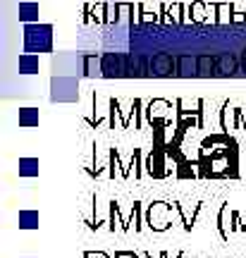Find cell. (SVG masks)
Listing matches in <instances>:
<instances>
[{
	"label": "cell",
	"instance_id": "6da1fadb",
	"mask_svg": "<svg viewBox=\"0 0 246 258\" xmlns=\"http://www.w3.org/2000/svg\"><path fill=\"white\" fill-rule=\"evenodd\" d=\"M172 211H174L172 206H167V203H163V201L151 203V206H148L146 225L151 227V230H155V232L170 230V213Z\"/></svg>",
	"mask_w": 246,
	"mask_h": 258
},
{
	"label": "cell",
	"instance_id": "7a4b0ae2",
	"mask_svg": "<svg viewBox=\"0 0 246 258\" xmlns=\"http://www.w3.org/2000/svg\"><path fill=\"white\" fill-rule=\"evenodd\" d=\"M27 50H50V27H27Z\"/></svg>",
	"mask_w": 246,
	"mask_h": 258
},
{
	"label": "cell",
	"instance_id": "3957f363",
	"mask_svg": "<svg viewBox=\"0 0 246 258\" xmlns=\"http://www.w3.org/2000/svg\"><path fill=\"white\" fill-rule=\"evenodd\" d=\"M148 70L155 77H177V57H172L170 53H155Z\"/></svg>",
	"mask_w": 246,
	"mask_h": 258
},
{
	"label": "cell",
	"instance_id": "277c9868",
	"mask_svg": "<svg viewBox=\"0 0 246 258\" xmlns=\"http://www.w3.org/2000/svg\"><path fill=\"white\" fill-rule=\"evenodd\" d=\"M172 115V105H170V101H165V98H153V101L146 105V117L151 124H155V122L160 120H167Z\"/></svg>",
	"mask_w": 246,
	"mask_h": 258
},
{
	"label": "cell",
	"instance_id": "5b68a950",
	"mask_svg": "<svg viewBox=\"0 0 246 258\" xmlns=\"http://www.w3.org/2000/svg\"><path fill=\"white\" fill-rule=\"evenodd\" d=\"M177 77H199V57H192V55H182L177 57Z\"/></svg>",
	"mask_w": 246,
	"mask_h": 258
},
{
	"label": "cell",
	"instance_id": "8992f818",
	"mask_svg": "<svg viewBox=\"0 0 246 258\" xmlns=\"http://www.w3.org/2000/svg\"><path fill=\"white\" fill-rule=\"evenodd\" d=\"M232 163H229V156L227 153H213L210 156V175L213 177H220V175H227Z\"/></svg>",
	"mask_w": 246,
	"mask_h": 258
},
{
	"label": "cell",
	"instance_id": "52a82bcc",
	"mask_svg": "<svg viewBox=\"0 0 246 258\" xmlns=\"http://www.w3.org/2000/svg\"><path fill=\"white\" fill-rule=\"evenodd\" d=\"M160 10H163L165 15V22L167 24H174V27H179L182 24V10H184V3H163L160 5Z\"/></svg>",
	"mask_w": 246,
	"mask_h": 258
},
{
	"label": "cell",
	"instance_id": "ba28073f",
	"mask_svg": "<svg viewBox=\"0 0 246 258\" xmlns=\"http://www.w3.org/2000/svg\"><path fill=\"white\" fill-rule=\"evenodd\" d=\"M239 72V60L234 55H229V53H225V55L218 57V74H222V77H232V74Z\"/></svg>",
	"mask_w": 246,
	"mask_h": 258
},
{
	"label": "cell",
	"instance_id": "9c48e42d",
	"mask_svg": "<svg viewBox=\"0 0 246 258\" xmlns=\"http://www.w3.org/2000/svg\"><path fill=\"white\" fill-rule=\"evenodd\" d=\"M220 127L225 132L237 127V108H229V103H225L222 110H220Z\"/></svg>",
	"mask_w": 246,
	"mask_h": 258
},
{
	"label": "cell",
	"instance_id": "30bf717a",
	"mask_svg": "<svg viewBox=\"0 0 246 258\" xmlns=\"http://www.w3.org/2000/svg\"><path fill=\"white\" fill-rule=\"evenodd\" d=\"M232 215H234V213H229V203H225V206L220 208V215H218V227H220V234H222V239H227L229 232H232V225H229Z\"/></svg>",
	"mask_w": 246,
	"mask_h": 258
},
{
	"label": "cell",
	"instance_id": "8fae6325",
	"mask_svg": "<svg viewBox=\"0 0 246 258\" xmlns=\"http://www.w3.org/2000/svg\"><path fill=\"white\" fill-rule=\"evenodd\" d=\"M218 74V60L213 55H199V77H213Z\"/></svg>",
	"mask_w": 246,
	"mask_h": 258
},
{
	"label": "cell",
	"instance_id": "7c38bea8",
	"mask_svg": "<svg viewBox=\"0 0 246 258\" xmlns=\"http://www.w3.org/2000/svg\"><path fill=\"white\" fill-rule=\"evenodd\" d=\"M19 72H22V74H34V72H38V55H31V53L19 55Z\"/></svg>",
	"mask_w": 246,
	"mask_h": 258
},
{
	"label": "cell",
	"instance_id": "4fadbf2b",
	"mask_svg": "<svg viewBox=\"0 0 246 258\" xmlns=\"http://www.w3.org/2000/svg\"><path fill=\"white\" fill-rule=\"evenodd\" d=\"M19 175L22 177H36L38 175V160L36 158H19Z\"/></svg>",
	"mask_w": 246,
	"mask_h": 258
},
{
	"label": "cell",
	"instance_id": "5bb4252c",
	"mask_svg": "<svg viewBox=\"0 0 246 258\" xmlns=\"http://www.w3.org/2000/svg\"><path fill=\"white\" fill-rule=\"evenodd\" d=\"M19 227H22V230H36L38 213L36 211H19Z\"/></svg>",
	"mask_w": 246,
	"mask_h": 258
},
{
	"label": "cell",
	"instance_id": "9a60e30c",
	"mask_svg": "<svg viewBox=\"0 0 246 258\" xmlns=\"http://www.w3.org/2000/svg\"><path fill=\"white\" fill-rule=\"evenodd\" d=\"M36 124H38L36 108H22L19 110V127H36Z\"/></svg>",
	"mask_w": 246,
	"mask_h": 258
},
{
	"label": "cell",
	"instance_id": "2e32d148",
	"mask_svg": "<svg viewBox=\"0 0 246 258\" xmlns=\"http://www.w3.org/2000/svg\"><path fill=\"white\" fill-rule=\"evenodd\" d=\"M84 72L89 74V77H103V62H100L98 57L86 55L84 57Z\"/></svg>",
	"mask_w": 246,
	"mask_h": 258
},
{
	"label": "cell",
	"instance_id": "e0dca14e",
	"mask_svg": "<svg viewBox=\"0 0 246 258\" xmlns=\"http://www.w3.org/2000/svg\"><path fill=\"white\" fill-rule=\"evenodd\" d=\"M105 5L108 3H89L86 5V10H89V15H91V22H96V24H105Z\"/></svg>",
	"mask_w": 246,
	"mask_h": 258
},
{
	"label": "cell",
	"instance_id": "ac0fdd59",
	"mask_svg": "<svg viewBox=\"0 0 246 258\" xmlns=\"http://www.w3.org/2000/svg\"><path fill=\"white\" fill-rule=\"evenodd\" d=\"M232 17H234V5L218 3V24H232Z\"/></svg>",
	"mask_w": 246,
	"mask_h": 258
},
{
	"label": "cell",
	"instance_id": "d6986e66",
	"mask_svg": "<svg viewBox=\"0 0 246 258\" xmlns=\"http://www.w3.org/2000/svg\"><path fill=\"white\" fill-rule=\"evenodd\" d=\"M192 17H194L196 24H206V17H208V8H206V3H201V0L192 3Z\"/></svg>",
	"mask_w": 246,
	"mask_h": 258
},
{
	"label": "cell",
	"instance_id": "ffe728a7",
	"mask_svg": "<svg viewBox=\"0 0 246 258\" xmlns=\"http://www.w3.org/2000/svg\"><path fill=\"white\" fill-rule=\"evenodd\" d=\"M19 17L24 19V22H36L38 19V5L22 3V5H19Z\"/></svg>",
	"mask_w": 246,
	"mask_h": 258
},
{
	"label": "cell",
	"instance_id": "44dd1931",
	"mask_svg": "<svg viewBox=\"0 0 246 258\" xmlns=\"http://www.w3.org/2000/svg\"><path fill=\"white\" fill-rule=\"evenodd\" d=\"M119 22V3H108L105 5V24Z\"/></svg>",
	"mask_w": 246,
	"mask_h": 258
},
{
	"label": "cell",
	"instance_id": "7402d4cb",
	"mask_svg": "<svg viewBox=\"0 0 246 258\" xmlns=\"http://www.w3.org/2000/svg\"><path fill=\"white\" fill-rule=\"evenodd\" d=\"M206 8H208L206 24H218V3H206Z\"/></svg>",
	"mask_w": 246,
	"mask_h": 258
},
{
	"label": "cell",
	"instance_id": "603a6c76",
	"mask_svg": "<svg viewBox=\"0 0 246 258\" xmlns=\"http://www.w3.org/2000/svg\"><path fill=\"white\" fill-rule=\"evenodd\" d=\"M182 24H194L192 5H187V3H184V10H182Z\"/></svg>",
	"mask_w": 246,
	"mask_h": 258
},
{
	"label": "cell",
	"instance_id": "cb8c5ba5",
	"mask_svg": "<svg viewBox=\"0 0 246 258\" xmlns=\"http://www.w3.org/2000/svg\"><path fill=\"white\" fill-rule=\"evenodd\" d=\"M232 232H244V222H241V215H239V213L232 215Z\"/></svg>",
	"mask_w": 246,
	"mask_h": 258
},
{
	"label": "cell",
	"instance_id": "d4e9b609",
	"mask_svg": "<svg viewBox=\"0 0 246 258\" xmlns=\"http://www.w3.org/2000/svg\"><path fill=\"white\" fill-rule=\"evenodd\" d=\"M232 24H246V12H241V10H234Z\"/></svg>",
	"mask_w": 246,
	"mask_h": 258
},
{
	"label": "cell",
	"instance_id": "484cf974",
	"mask_svg": "<svg viewBox=\"0 0 246 258\" xmlns=\"http://www.w3.org/2000/svg\"><path fill=\"white\" fill-rule=\"evenodd\" d=\"M84 258H110V256L105 253V251H86Z\"/></svg>",
	"mask_w": 246,
	"mask_h": 258
},
{
	"label": "cell",
	"instance_id": "4316f807",
	"mask_svg": "<svg viewBox=\"0 0 246 258\" xmlns=\"http://www.w3.org/2000/svg\"><path fill=\"white\" fill-rule=\"evenodd\" d=\"M115 258H139L137 253H132V251H117L115 253Z\"/></svg>",
	"mask_w": 246,
	"mask_h": 258
},
{
	"label": "cell",
	"instance_id": "83f0119b",
	"mask_svg": "<svg viewBox=\"0 0 246 258\" xmlns=\"http://www.w3.org/2000/svg\"><path fill=\"white\" fill-rule=\"evenodd\" d=\"M241 74H246V53H244V57H241Z\"/></svg>",
	"mask_w": 246,
	"mask_h": 258
},
{
	"label": "cell",
	"instance_id": "f1b7e54d",
	"mask_svg": "<svg viewBox=\"0 0 246 258\" xmlns=\"http://www.w3.org/2000/svg\"><path fill=\"white\" fill-rule=\"evenodd\" d=\"M144 258H163V253H158V256H153V253H144Z\"/></svg>",
	"mask_w": 246,
	"mask_h": 258
},
{
	"label": "cell",
	"instance_id": "f546056e",
	"mask_svg": "<svg viewBox=\"0 0 246 258\" xmlns=\"http://www.w3.org/2000/svg\"><path fill=\"white\" fill-rule=\"evenodd\" d=\"M244 232H246V220H244Z\"/></svg>",
	"mask_w": 246,
	"mask_h": 258
}]
</instances>
